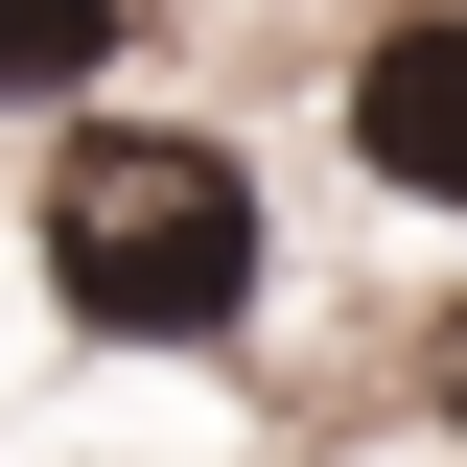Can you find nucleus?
<instances>
[{
    "label": "nucleus",
    "instance_id": "1",
    "mask_svg": "<svg viewBox=\"0 0 467 467\" xmlns=\"http://www.w3.org/2000/svg\"><path fill=\"white\" fill-rule=\"evenodd\" d=\"M47 281L94 304L117 350H211L234 304H257V187H234V140H70L47 164Z\"/></svg>",
    "mask_w": 467,
    "mask_h": 467
},
{
    "label": "nucleus",
    "instance_id": "2",
    "mask_svg": "<svg viewBox=\"0 0 467 467\" xmlns=\"http://www.w3.org/2000/svg\"><path fill=\"white\" fill-rule=\"evenodd\" d=\"M350 140H374V187L467 211V24H398V47L350 70Z\"/></svg>",
    "mask_w": 467,
    "mask_h": 467
},
{
    "label": "nucleus",
    "instance_id": "3",
    "mask_svg": "<svg viewBox=\"0 0 467 467\" xmlns=\"http://www.w3.org/2000/svg\"><path fill=\"white\" fill-rule=\"evenodd\" d=\"M94 47H117V0H0V94H70Z\"/></svg>",
    "mask_w": 467,
    "mask_h": 467
},
{
    "label": "nucleus",
    "instance_id": "4",
    "mask_svg": "<svg viewBox=\"0 0 467 467\" xmlns=\"http://www.w3.org/2000/svg\"><path fill=\"white\" fill-rule=\"evenodd\" d=\"M444 420H467V350H444Z\"/></svg>",
    "mask_w": 467,
    "mask_h": 467
}]
</instances>
